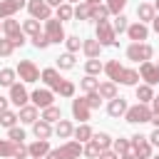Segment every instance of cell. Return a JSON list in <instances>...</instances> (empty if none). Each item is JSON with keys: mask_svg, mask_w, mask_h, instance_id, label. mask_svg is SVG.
<instances>
[{"mask_svg": "<svg viewBox=\"0 0 159 159\" xmlns=\"http://www.w3.org/2000/svg\"><path fill=\"white\" fill-rule=\"evenodd\" d=\"M0 157L2 159H12L15 157V142L12 139H0Z\"/></svg>", "mask_w": 159, "mask_h": 159, "instance_id": "836d02e7", "label": "cell"}, {"mask_svg": "<svg viewBox=\"0 0 159 159\" xmlns=\"http://www.w3.org/2000/svg\"><path fill=\"white\" fill-rule=\"evenodd\" d=\"M92 142H97V147L102 149V152H107V149H112V144H114V139L107 134V132H94V137H92Z\"/></svg>", "mask_w": 159, "mask_h": 159, "instance_id": "4316f807", "label": "cell"}, {"mask_svg": "<svg viewBox=\"0 0 159 159\" xmlns=\"http://www.w3.org/2000/svg\"><path fill=\"white\" fill-rule=\"evenodd\" d=\"M55 92H60V97H75V84H72L70 80H62Z\"/></svg>", "mask_w": 159, "mask_h": 159, "instance_id": "b9f144b4", "label": "cell"}, {"mask_svg": "<svg viewBox=\"0 0 159 159\" xmlns=\"http://www.w3.org/2000/svg\"><path fill=\"white\" fill-rule=\"evenodd\" d=\"M32 132H35L37 139H50V137H52V124L45 122V119H37V122L32 124Z\"/></svg>", "mask_w": 159, "mask_h": 159, "instance_id": "44dd1931", "label": "cell"}, {"mask_svg": "<svg viewBox=\"0 0 159 159\" xmlns=\"http://www.w3.org/2000/svg\"><path fill=\"white\" fill-rule=\"evenodd\" d=\"M72 117L80 119V124L89 122V107H87L84 99H72Z\"/></svg>", "mask_w": 159, "mask_h": 159, "instance_id": "2e32d148", "label": "cell"}, {"mask_svg": "<svg viewBox=\"0 0 159 159\" xmlns=\"http://www.w3.org/2000/svg\"><path fill=\"white\" fill-rule=\"evenodd\" d=\"M152 55H154V50L147 42H132L127 47V60H132V62H149Z\"/></svg>", "mask_w": 159, "mask_h": 159, "instance_id": "3957f363", "label": "cell"}, {"mask_svg": "<svg viewBox=\"0 0 159 159\" xmlns=\"http://www.w3.org/2000/svg\"><path fill=\"white\" fill-rule=\"evenodd\" d=\"M154 159H159V154H157V157H154Z\"/></svg>", "mask_w": 159, "mask_h": 159, "instance_id": "e7e4bbea", "label": "cell"}, {"mask_svg": "<svg viewBox=\"0 0 159 159\" xmlns=\"http://www.w3.org/2000/svg\"><path fill=\"white\" fill-rule=\"evenodd\" d=\"M94 40H97L102 47H112V45H117V32H114L112 22L99 20V22H97V30H94Z\"/></svg>", "mask_w": 159, "mask_h": 159, "instance_id": "6da1fadb", "label": "cell"}, {"mask_svg": "<svg viewBox=\"0 0 159 159\" xmlns=\"http://www.w3.org/2000/svg\"><path fill=\"white\" fill-rule=\"evenodd\" d=\"M152 27H154V32H157V35H159V15H157V17H154V20H152Z\"/></svg>", "mask_w": 159, "mask_h": 159, "instance_id": "6f0895ef", "label": "cell"}, {"mask_svg": "<svg viewBox=\"0 0 159 159\" xmlns=\"http://www.w3.org/2000/svg\"><path fill=\"white\" fill-rule=\"evenodd\" d=\"M55 17H57L60 22H65V20H72V17H75V7H72L70 2H62V5L57 7V12H55Z\"/></svg>", "mask_w": 159, "mask_h": 159, "instance_id": "f546056e", "label": "cell"}, {"mask_svg": "<svg viewBox=\"0 0 159 159\" xmlns=\"http://www.w3.org/2000/svg\"><path fill=\"white\" fill-rule=\"evenodd\" d=\"M45 35L50 37V42H65L67 40V35H65V27H62V22L57 20V17H50V20H45Z\"/></svg>", "mask_w": 159, "mask_h": 159, "instance_id": "52a82bcc", "label": "cell"}, {"mask_svg": "<svg viewBox=\"0 0 159 159\" xmlns=\"http://www.w3.org/2000/svg\"><path fill=\"white\" fill-rule=\"evenodd\" d=\"M97 159H119V154H117L114 149H107V152H102Z\"/></svg>", "mask_w": 159, "mask_h": 159, "instance_id": "816d5d0a", "label": "cell"}, {"mask_svg": "<svg viewBox=\"0 0 159 159\" xmlns=\"http://www.w3.org/2000/svg\"><path fill=\"white\" fill-rule=\"evenodd\" d=\"M84 2H89V5H102V0H84Z\"/></svg>", "mask_w": 159, "mask_h": 159, "instance_id": "94428289", "label": "cell"}, {"mask_svg": "<svg viewBox=\"0 0 159 159\" xmlns=\"http://www.w3.org/2000/svg\"><path fill=\"white\" fill-rule=\"evenodd\" d=\"M80 87H82V92H97V87H99V80H94L92 75H84L82 80H80Z\"/></svg>", "mask_w": 159, "mask_h": 159, "instance_id": "d6a6232c", "label": "cell"}, {"mask_svg": "<svg viewBox=\"0 0 159 159\" xmlns=\"http://www.w3.org/2000/svg\"><path fill=\"white\" fill-rule=\"evenodd\" d=\"M40 119H45V122H50V124H52V122L57 124V122L62 119V109L52 104V107H47V109H42V117H40Z\"/></svg>", "mask_w": 159, "mask_h": 159, "instance_id": "f1b7e54d", "label": "cell"}, {"mask_svg": "<svg viewBox=\"0 0 159 159\" xmlns=\"http://www.w3.org/2000/svg\"><path fill=\"white\" fill-rule=\"evenodd\" d=\"M20 122H25V124H35L37 122V107L35 104H25V107H20Z\"/></svg>", "mask_w": 159, "mask_h": 159, "instance_id": "603a6c76", "label": "cell"}, {"mask_svg": "<svg viewBox=\"0 0 159 159\" xmlns=\"http://www.w3.org/2000/svg\"><path fill=\"white\" fill-rule=\"evenodd\" d=\"M84 72L92 75V77H97L99 72H104V65L99 62V57H97V60H87V62H84Z\"/></svg>", "mask_w": 159, "mask_h": 159, "instance_id": "d590c367", "label": "cell"}, {"mask_svg": "<svg viewBox=\"0 0 159 159\" xmlns=\"http://www.w3.org/2000/svg\"><path fill=\"white\" fill-rule=\"evenodd\" d=\"M12 52H15V42L7 40V37H2L0 40V57H10Z\"/></svg>", "mask_w": 159, "mask_h": 159, "instance_id": "ee69618b", "label": "cell"}, {"mask_svg": "<svg viewBox=\"0 0 159 159\" xmlns=\"http://www.w3.org/2000/svg\"><path fill=\"white\" fill-rule=\"evenodd\" d=\"M45 2H47V5H50V7H52V5H55V7H60V5H62V2H65V0H45Z\"/></svg>", "mask_w": 159, "mask_h": 159, "instance_id": "9f6ffc18", "label": "cell"}, {"mask_svg": "<svg viewBox=\"0 0 159 159\" xmlns=\"http://www.w3.org/2000/svg\"><path fill=\"white\" fill-rule=\"evenodd\" d=\"M55 134H57L60 139H70V137L75 134L72 122H70V119H60V122H57V127H55Z\"/></svg>", "mask_w": 159, "mask_h": 159, "instance_id": "d4e9b609", "label": "cell"}, {"mask_svg": "<svg viewBox=\"0 0 159 159\" xmlns=\"http://www.w3.org/2000/svg\"><path fill=\"white\" fill-rule=\"evenodd\" d=\"M149 122H152V124H154V129H157V127H159V112H154V114H152V119H149Z\"/></svg>", "mask_w": 159, "mask_h": 159, "instance_id": "11a10c76", "label": "cell"}, {"mask_svg": "<svg viewBox=\"0 0 159 159\" xmlns=\"http://www.w3.org/2000/svg\"><path fill=\"white\" fill-rule=\"evenodd\" d=\"M30 40H32V45H35L37 50H45L47 45H52V42H50V37H47L45 32H40V35H35V37H30Z\"/></svg>", "mask_w": 159, "mask_h": 159, "instance_id": "bcb514c9", "label": "cell"}, {"mask_svg": "<svg viewBox=\"0 0 159 159\" xmlns=\"http://www.w3.org/2000/svg\"><path fill=\"white\" fill-rule=\"evenodd\" d=\"M104 72H107L109 82H119V80H122V72H124V67L119 65V60H109V62H104Z\"/></svg>", "mask_w": 159, "mask_h": 159, "instance_id": "d6986e66", "label": "cell"}, {"mask_svg": "<svg viewBox=\"0 0 159 159\" xmlns=\"http://www.w3.org/2000/svg\"><path fill=\"white\" fill-rule=\"evenodd\" d=\"M17 119H20V114H15V112H10V109L0 114V124H2V127H7V129H12Z\"/></svg>", "mask_w": 159, "mask_h": 159, "instance_id": "ab89813d", "label": "cell"}, {"mask_svg": "<svg viewBox=\"0 0 159 159\" xmlns=\"http://www.w3.org/2000/svg\"><path fill=\"white\" fill-rule=\"evenodd\" d=\"M154 7H157V10H159V0H157V2H154Z\"/></svg>", "mask_w": 159, "mask_h": 159, "instance_id": "be15d7a7", "label": "cell"}, {"mask_svg": "<svg viewBox=\"0 0 159 159\" xmlns=\"http://www.w3.org/2000/svg\"><path fill=\"white\" fill-rule=\"evenodd\" d=\"M40 77H42V82H45L50 89H57L60 82H62V77H60V72H57L55 67H45V70L40 72Z\"/></svg>", "mask_w": 159, "mask_h": 159, "instance_id": "e0dca14e", "label": "cell"}, {"mask_svg": "<svg viewBox=\"0 0 159 159\" xmlns=\"http://www.w3.org/2000/svg\"><path fill=\"white\" fill-rule=\"evenodd\" d=\"M112 27H114V32H127V27H129V20H127V15L122 12V15H117L114 17V22H112Z\"/></svg>", "mask_w": 159, "mask_h": 159, "instance_id": "60d3db41", "label": "cell"}, {"mask_svg": "<svg viewBox=\"0 0 159 159\" xmlns=\"http://www.w3.org/2000/svg\"><path fill=\"white\" fill-rule=\"evenodd\" d=\"M65 45H67V52H72V55H75V52L82 47V40H80L77 35H70V37L65 40Z\"/></svg>", "mask_w": 159, "mask_h": 159, "instance_id": "7dc6e473", "label": "cell"}, {"mask_svg": "<svg viewBox=\"0 0 159 159\" xmlns=\"http://www.w3.org/2000/svg\"><path fill=\"white\" fill-rule=\"evenodd\" d=\"M152 102H154V107H152V112H159V97H154Z\"/></svg>", "mask_w": 159, "mask_h": 159, "instance_id": "680465c9", "label": "cell"}, {"mask_svg": "<svg viewBox=\"0 0 159 159\" xmlns=\"http://www.w3.org/2000/svg\"><path fill=\"white\" fill-rule=\"evenodd\" d=\"M127 109H129V104H127L124 97H114V99H109V104H107V114H109V117H124Z\"/></svg>", "mask_w": 159, "mask_h": 159, "instance_id": "9a60e30c", "label": "cell"}, {"mask_svg": "<svg viewBox=\"0 0 159 159\" xmlns=\"http://www.w3.org/2000/svg\"><path fill=\"white\" fill-rule=\"evenodd\" d=\"M75 20H92V5H89V2H77V7H75Z\"/></svg>", "mask_w": 159, "mask_h": 159, "instance_id": "4dcf8cb0", "label": "cell"}, {"mask_svg": "<svg viewBox=\"0 0 159 159\" xmlns=\"http://www.w3.org/2000/svg\"><path fill=\"white\" fill-rule=\"evenodd\" d=\"M15 77H17L15 70L2 67V70H0V87H12V84H15Z\"/></svg>", "mask_w": 159, "mask_h": 159, "instance_id": "1f68e13d", "label": "cell"}, {"mask_svg": "<svg viewBox=\"0 0 159 159\" xmlns=\"http://www.w3.org/2000/svg\"><path fill=\"white\" fill-rule=\"evenodd\" d=\"M139 80H142V77H139V70H127V67H124V72H122V80H119V82H122V84H127V87H137V84H139Z\"/></svg>", "mask_w": 159, "mask_h": 159, "instance_id": "484cf974", "label": "cell"}, {"mask_svg": "<svg viewBox=\"0 0 159 159\" xmlns=\"http://www.w3.org/2000/svg\"><path fill=\"white\" fill-rule=\"evenodd\" d=\"M139 77L144 80V84H149V87H154L157 82H159V67L149 60V62H142L139 65Z\"/></svg>", "mask_w": 159, "mask_h": 159, "instance_id": "9c48e42d", "label": "cell"}, {"mask_svg": "<svg viewBox=\"0 0 159 159\" xmlns=\"http://www.w3.org/2000/svg\"><path fill=\"white\" fill-rule=\"evenodd\" d=\"M22 32H25V35H30V37L40 35V20H35V17L25 20V22H22Z\"/></svg>", "mask_w": 159, "mask_h": 159, "instance_id": "e575fe53", "label": "cell"}, {"mask_svg": "<svg viewBox=\"0 0 159 159\" xmlns=\"http://www.w3.org/2000/svg\"><path fill=\"white\" fill-rule=\"evenodd\" d=\"M75 142H80V144H87V142H92V137H94V132H92V127L89 124H80V127H75Z\"/></svg>", "mask_w": 159, "mask_h": 159, "instance_id": "7402d4cb", "label": "cell"}, {"mask_svg": "<svg viewBox=\"0 0 159 159\" xmlns=\"http://www.w3.org/2000/svg\"><path fill=\"white\" fill-rule=\"evenodd\" d=\"M137 17H139V22H152L154 17H157V7L154 5H149V2H142V5H137Z\"/></svg>", "mask_w": 159, "mask_h": 159, "instance_id": "ac0fdd59", "label": "cell"}, {"mask_svg": "<svg viewBox=\"0 0 159 159\" xmlns=\"http://www.w3.org/2000/svg\"><path fill=\"white\" fill-rule=\"evenodd\" d=\"M124 5H127V0H107V7H109V15H122V10H124Z\"/></svg>", "mask_w": 159, "mask_h": 159, "instance_id": "f6af8a7d", "label": "cell"}, {"mask_svg": "<svg viewBox=\"0 0 159 159\" xmlns=\"http://www.w3.org/2000/svg\"><path fill=\"white\" fill-rule=\"evenodd\" d=\"M2 32H5L7 40L15 42V47H22V45H25V32H22V25H20L17 20L7 17V20L2 22Z\"/></svg>", "mask_w": 159, "mask_h": 159, "instance_id": "277c9868", "label": "cell"}, {"mask_svg": "<svg viewBox=\"0 0 159 159\" xmlns=\"http://www.w3.org/2000/svg\"><path fill=\"white\" fill-rule=\"evenodd\" d=\"M10 102L17 104V107H25V104L30 102V94H27V89H25L20 82H15V84L10 87Z\"/></svg>", "mask_w": 159, "mask_h": 159, "instance_id": "4fadbf2b", "label": "cell"}, {"mask_svg": "<svg viewBox=\"0 0 159 159\" xmlns=\"http://www.w3.org/2000/svg\"><path fill=\"white\" fill-rule=\"evenodd\" d=\"M7 139H12V142H22L25 139V129H20V127H12V129H7Z\"/></svg>", "mask_w": 159, "mask_h": 159, "instance_id": "681fc988", "label": "cell"}, {"mask_svg": "<svg viewBox=\"0 0 159 159\" xmlns=\"http://www.w3.org/2000/svg\"><path fill=\"white\" fill-rule=\"evenodd\" d=\"M30 99H32V104H35L37 109H47V107H52L55 94H52V89H35V92L30 94Z\"/></svg>", "mask_w": 159, "mask_h": 159, "instance_id": "30bf717a", "label": "cell"}, {"mask_svg": "<svg viewBox=\"0 0 159 159\" xmlns=\"http://www.w3.org/2000/svg\"><path fill=\"white\" fill-rule=\"evenodd\" d=\"M107 15H109V7L107 5H92V20H107Z\"/></svg>", "mask_w": 159, "mask_h": 159, "instance_id": "7bdbcfd3", "label": "cell"}, {"mask_svg": "<svg viewBox=\"0 0 159 159\" xmlns=\"http://www.w3.org/2000/svg\"><path fill=\"white\" fill-rule=\"evenodd\" d=\"M149 142H152V147H159V127L149 134Z\"/></svg>", "mask_w": 159, "mask_h": 159, "instance_id": "f5cc1de1", "label": "cell"}, {"mask_svg": "<svg viewBox=\"0 0 159 159\" xmlns=\"http://www.w3.org/2000/svg\"><path fill=\"white\" fill-rule=\"evenodd\" d=\"M30 159H32V157H30Z\"/></svg>", "mask_w": 159, "mask_h": 159, "instance_id": "003e7915", "label": "cell"}, {"mask_svg": "<svg viewBox=\"0 0 159 159\" xmlns=\"http://www.w3.org/2000/svg\"><path fill=\"white\" fill-rule=\"evenodd\" d=\"M27 152H30L32 159H42V157H47V154L52 152V149H50V139H37V142L27 144Z\"/></svg>", "mask_w": 159, "mask_h": 159, "instance_id": "5bb4252c", "label": "cell"}, {"mask_svg": "<svg viewBox=\"0 0 159 159\" xmlns=\"http://www.w3.org/2000/svg\"><path fill=\"white\" fill-rule=\"evenodd\" d=\"M82 52L87 55V60H97L102 52V45L97 40H82Z\"/></svg>", "mask_w": 159, "mask_h": 159, "instance_id": "ffe728a7", "label": "cell"}, {"mask_svg": "<svg viewBox=\"0 0 159 159\" xmlns=\"http://www.w3.org/2000/svg\"><path fill=\"white\" fill-rule=\"evenodd\" d=\"M112 149H114V152H117L119 157H124V154H129V152H132V142H129V139H122V137H119V139H114Z\"/></svg>", "mask_w": 159, "mask_h": 159, "instance_id": "8d00e7d4", "label": "cell"}, {"mask_svg": "<svg viewBox=\"0 0 159 159\" xmlns=\"http://www.w3.org/2000/svg\"><path fill=\"white\" fill-rule=\"evenodd\" d=\"M65 2H70V5H72V2H82V0H65Z\"/></svg>", "mask_w": 159, "mask_h": 159, "instance_id": "6125c7cd", "label": "cell"}, {"mask_svg": "<svg viewBox=\"0 0 159 159\" xmlns=\"http://www.w3.org/2000/svg\"><path fill=\"white\" fill-rule=\"evenodd\" d=\"M12 159H30V152H27V147H25L22 142H20V144L15 142V157H12Z\"/></svg>", "mask_w": 159, "mask_h": 159, "instance_id": "f907efd6", "label": "cell"}, {"mask_svg": "<svg viewBox=\"0 0 159 159\" xmlns=\"http://www.w3.org/2000/svg\"><path fill=\"white\" fill-rule=\"evenodd\" d=\"M27 12L35 20H50L52 17V7L45 0H27Z\"/></svg>", "mask_w": 159, "mask_h": 159, "instance_id": "ba28073f", "label": "cell"}, {"mask_svg": "<svg viewBox=\"0 0 159 159\" xmlns=\"http://www.w3.org/2000/svg\"><path fill=\"white\" fill-rule=\"evenodd\" d=\"M132 154L137 159H152V142L144 134H134L132 137Z\"/></svg>", "mask_w": 159, "mask_h": 159, "instance_id": "5b68a950", "label": "cell"}, {"mask_svg": "<svg viewBox=\"0 0 159 159\" xmlns=\"http://www.w3.org/2000/svg\"><path fill=\"white\" fill-rule=\"evenodd\" d=\"M137 99H139L142 104H149V102L154 99V89H152L149 84H137Z\"/></svg>", "mask_w": 159, "mask_h": 159, "instance_id": "83f0119b", "label": "cell"}, {"mask_svg": "<svg viewBox=\"0 0 159 159\" xmlns=\"http://www.w3.org/2000/svg\"><path fill=\"white\" fill-rule=\"evenodd\" d=\"M27 0H0V20H7L12 17L20 7H25Z\"/></svg>", "mask_w": 159, "mask_h": 159, "instance_id": "7c38bea8", "label": "cell"}, {"mask_svg": "<svg viewBox=\"0 0 159 159\" xmlns=\"http://www.w3.org/2000/svg\"><path fill=\"white\" fill-rule=\"evenodd\" d=\"M15 72H17V77H20L22 82H27V84H32V82L40 80V70L35 67L32 60H20V65H17Z\"/></svg>", "mask_w": 159, "mask_h": 159, "instance_id": "8992f818", "label": "cell"}, {"mask_svg": "<svg viewBox=\"0 0 159 159\" xmlns=\"http://www.w3.org/2000/svg\"><path fill=\"white\" fill-rule=\"evenodd\" d=\"M84 102H87V107H89V109H97V107H99V102H102V97H99V92H89V94L84 97Z\"/></svg>", "mask_w": 159, "mask_h": 159, "instance_id": "c3c4849f", "label": "cell"}, {"mask_svg": "<svg viewBox=\"0 0 159 159\" xmlns=\"http://www.w3.org/2000/svg\"><path fill=\"white\" fill-rule=\"evenodd\" d=\"M82 154H84L87 159H97V157L102 154V149L97 147V142H87V144H82Z\"/></svg>", "mask_w": 159, "mask_h": 159, "instance_id": "74e56055", "label": "cell"}, {"mask_svg": "<svg viewBox=\"0 0 159 159\" xmlns=\"http://www.w3.org/2000/svg\"><path fill=\"white\" fill-rule=\"evenodd\" d=\"M7 102H10V97H0V114L7 112Z\"/></svg>", "mask_w": 159, "mask_h": 159, "instance_id": "db71d44e", "label": "cell"}, {"mask_svg": "<svg viewBox=\"0 0 159 159\" xmlns=\"http://www.w3.org/2000/svg\"><path fill=\"white\" fill-rule=\"evenodd\" d=\"M152 107L149 104H142V102H137L134 107H129L127 109V114H124V119L129 122V124H144V122H149L152 119Z\"/></svg>", "mask_w": 159, "mask_h": 159, "instance_id": "7a4b0ae2", "label": "cell"}, {"mask_svg": "<svg viewBox=\"0 0 159 159\" xmlns=\"http://www.w3.org/2000/svg\"><path fill=\"white\" fill-rule=\"evenodd\" d=\"M57 67H60V70H72V67H75V55H72V52L60 55V57H57Z\"/></svg>", "mask_w": 159, "mask_h": 159, "instance_id": "f35d334b", "label": "cell"}, {"mask_svg": "<svg viewBox=\"0 0 159 159\" xmlns=\"http://www.w3.org/2000/svg\"><path fill=\"white\" fill-rule=\"evenodd\" d=\"M127 37H129L132 42H144V40L149 37V27L137 20V22H132V25L127 27Z\"/></svg>", "mask_w": 159, "mask_h": 159, "instance_id": "8fae6325", "label": "cell"}, {"mask_svg": "<svg viewBox=\"0 0 159 159\" xmlns=\"http://www.w3.org/2000/svg\"><path fill=\"white\" fill-rule=\"evenodd\" d=\"M119 159H137V157H134V154L129 152V154H124V157H119Z\"/></svg>", "mask_w": 159, "mask_h": 159, "instance_id": "91938a15", "label": "cell"}, {"mask_svg": "<svg viewBox=\"0 0 159 159\" xmlns=\"http://www.w3.org/2000/svg\"><path fill=\"white\" fill-rule=\"evenodd\" d=\"M0 30H2V22H0Z\"/></svg>", "mask_w": 159, "mask_h": 159, "instance_id": "03108f58", "label": "cell"}, {"mask_svg": "<svg viewBox=\"0 0 159 159\" xmlns=\"http://www.w3.org/2000/svg\"><path fill=\"white\" fill-rule=\"evenodd\" d=\"M97 92H99L102 99H114V97H119V94H117V82H99Z\"/></svg>", "mask_w": 159, "mask_h": 159, "instance_id": "cb8c5ba5", "label": "cell"}]
</instances>
